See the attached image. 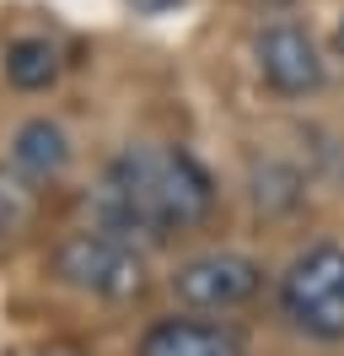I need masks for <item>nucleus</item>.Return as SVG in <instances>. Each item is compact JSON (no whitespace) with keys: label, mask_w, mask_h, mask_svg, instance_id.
Returning <instances> with one entry per match:
<instances>
[{"label":"nucleus","mask_w":344,"mask_h":356,"mask_svg":"<svg viewBox=\"0 0 344 356\" xmlns=\"http://www.w3.org/2000/svg\"><path fill=\"white\" fill-rule=\"evenodd\" d=\"M334 54L344 60V17H339V27H334Z\"/></svg>","instance_id":"obj_11"},{"label":"nucleus","mask_w":344,"mask_h":356,"mask_svg":"<svg viewBox=\"0 0 344 356\" xmlns=\"http://www.w3.org/2000/svg\"><path fill=\"white\" fill-rule=\"evenodd\" d=\"M215 211V178L183 146H129L108 162L103 189L92 195V216L129 243H167L178 232L205 227Z\"/></svg>","instance_id":"obj_1"},{"label":"nucleus","mask_w":344,"mask_h":356,"mask_svg":"<svg viewBox=\"0 0 344 356\" xmlns=\"http://www.w3.org/2000/svg\"><path fill=\"white\" fill-rule=\"evenodd\" d=\"M146 11H167V6H178V0H140Z\"/></svg>","instance_id":"obj_12"},{"label":"nucleus","mask_w":344,"mask_h":356,"mask_svg":"<svg viewBox=\"0 0 344 356\" xmlns=\"http://www.w3.org/2000/svg\"><path fill=\"white\" fill-rule=\"evenodd\" d=\"M280 313L307 340H344V243H307L280 275Z\"/></svg>","instance_id":"obj_2"},{"label":"nucleus","mask_w":344,"mask_h":356,"mask_svg":"<svg viewBox=\"0 0 344 356\" xmlns=\"http://www.w3.org/2000/svg\"><path fill=\"white\" fill-rule=\"evenodd\" d=\"M135 356H248V340L215 318H162L140 334Z\"/></svg>","instance_id":"obj_6"},{"label":"nucleus","mask_w":344,"mask_h":356,"mask_svg":"<svg viewBox=\"0 0 344 356\" xmlns=\"http://www.w3.org/2000/svg\"><path fill=\"white\" fill-rule=\"evenodd\" d=\"M33 216H38V195L27 189V178H22L17 168H6V162H0V238L27 232Z\"/></svg>","instance_id":"obj_10"},{"label":"nucleus","mask_w":344,"mask_h":356,"mask_svg":"<svg viewBox=\"0 0 344 356\" xmlns=\"http://www.w3.org/2000/svg\"><path fill=\"white\" fill-rule=\"evenodd\" d=\"M258 6H291V0H258Z\"/></svg>","instance_id":"obj_13"},{"label":"nucleus","mask_w":344,"mask_h":356,"mask_svg":"<svg viewBox=\"0 0 344 356\" xmlns=\"http://www.w3.org/2000/svg\"><path fill=\"white\" fill-rule=\"evenodd\" d=\"M6 81L17 92H43L60 81V49L49 38H17L6 49Z\"/></svg>","instance_id":"obj_8"},{"label":"nucleus","mask_w":344,"mask_h":356,"mask_svg":"<svg viewBox=\"0 0 344 356\" xmlns=\"http://www.w3.org/2000/svg\"><path fill=\"white\" fill-rule=\"evenodd\" d=\"M11 162L27 184H49L70 168V135L54 124V119H27L11 140Z\"/></svg>","instance_id":"obj_7"},{"label":"nucleus","mask_w":344,"mask_h":356,"mask_svg":"<svg viewBox=\"0 0 344 356\" xmlns=\"http://www.w3.org/2000/svg\"><path fill=\"white\" fill-rule=\"evenodd\" d=\"M49 265L70 291H86V297H103V302H135L146 291V254L129 243V238H113L103 227H86V232H70L54 243Z\"/></svg>","instance_id":"obj_3"},{"label":"nucleus","mask_w":344,"mask_h":356,"mask_svg":"<svg viewBox=\"0 0 344 356\" xmlns=\"http://www.w3.org/2000/svg\"><path fill=\"white\" fill-rule=\"evenodd\" d=\"M258 291H264V265L248 259V254H232V248H215V254H199V259H183L178 275H172V297L194 313H232L248 308Z\"/></svg>","instance_id":"obj_4"},{"label":"nucleus","mask_w":344,"mask_h":356,"mask_svg":"<svg viewBox=\"0 0 344 356\" xmlns=\"http://www.w3.org/2000/svg\"><path fill=\"white\" fill-rule=\"evenodd\" d=\"M253 205L264 216H285L301 205V173L285 162H258L253 168Z\"/></svg>","instance_id":"obj_9"},{"label":"nucleus","mask_w":344,"mask_h":356,"mask_svg":"<svg viewBox=\"0 0 344 356\" xmlns=\"http://www.w3.org/2000/svg\"><path fill=\"white\" fill-rule=\"evenodd\" d=\"M253 60H258L264 87L280 92V97H312L322 87V76H328L322 54H318V38L301 22H269L253 44Z\"/></svg>","instance_id":"obj_5"}]
</instances>
